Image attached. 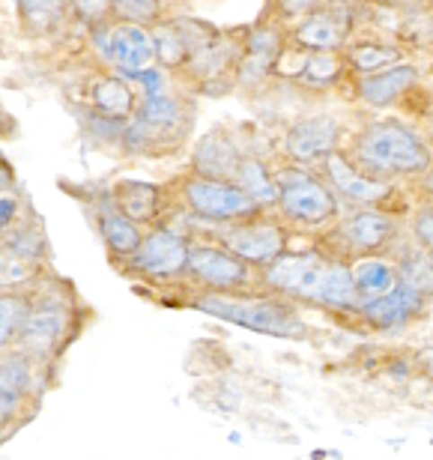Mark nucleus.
<instances>
[{
    "mask_svg": "<svg viewBox=\"0 0 433 460\" xmlns=\"http://www.w3.org/2000/svg\"><path fill=\"white\" fill-rule=\"evenodd\" d=\"M367 173H425L430 168V150L425 141L401 123L367 126L356 144Z\"/></svg>",
    "mask_w": 433,
    "mask_h": 460,
    "instance_id": "obj_1",
    "label": "nucleus"
},
{
    "mask_svg": "<svg viewBox=\"0 0 433 460\" xmlns=\"http://www.w3.org/2000/svg\"><path fill=\"white\" fill-rule=\"evenodd\" d=\"M198 308L207 314H216L230 323H239L252 332L275 335V338H299L305 332L302 320L296 317V311H290L281 302L270 299H227V296H204L198 299Z\"/></svg>",
    "mask_w": 433,
    "mask_h": 460,
    "instance_id": "obj_2",
    "label": "nucleus"
},
{
    "mask_svg": "<svg viewBox=\"0 0 433 460\" xmlns=\"http://www.w3.org/2000/svg\"><path fill=\"white\" fill-rule=\"evenodd\" d=\"M186 200L191 213L207 222H243L252 218L261 204L248 195L243 186L230 180H209V177H195L186 182Z\"/></svg>",
    "mask_w": 433,
    "mask_h": 460,
    "instance_id": "obj_3",
    "label": "nucleus"
},
{
    "mask_svg": "<svg viewBox=\"0 0 433 460\" xmlns=\"http://www.w3.org/2000/svg\"><path fill=\"white\" fill-rule=\"evenodd\" d=\"M182 128H186L182 105L164 90H159V93H146L144 105L137 108V114L126 128V141L135 150H146V146L155 144H173V137H180Z\"/></svg>",
    "mask_w": 433,
    "mask_h": 460,
    "instance_id": "obj_4",
    "label": "nucleus"
},
{
    "mask_svg": "<svg viewBox=\"0 0 433 460\" xmlns=\"http://www.w3.org/2000/svg\"><path fill=\"white\" fill-rule=\"evenodd\" d=\"M278 204L293 222L323 225L335 216V195L305 171H284L278 177Z\"/></svg>",
    "mask_w": 433,
    "mask_h": 460,
    "instance_id": "obj_5",
    "label": "nucleus"
},
{
    "mask_svg": "<svg viewBox=\"0 0 433 460\" xmlns=\"http://www.w3.org/2000/svg\"><path fill=\"white\" fill-rule=\"evenodd\" d=\"M189 254L191 245L186 243V236H180L171 227H159L141 239L137 252L132 254V263L137 272L153 275V279H171V275L189 270Z\"/></svg>",
    "mask_w": 433,
    "mask_h": 460,
    "instance_id": "obj_6",
    "label": "nucleus"
},
{
    "mask_svg": "<svg viewBox=\"0 0 433 460\" xmlns=\"http://www.w3.org/2000/svg\"><path fill=\"white\" fill-rule=\"evenodd\" d=\"M66 326L69 314L63 305H57V302H33L27 308L22 332H18V347L31 358H49L63 341V335H66Z\"/></svg>",
    "mask_w": 433,
    "mask_h": 460,
    "instance_id": "obj_7",
    "label": "nucleus"
},
{
    "mask_svg": "<svg viewBox=\"0 0 433 460\" xmlns=\"http://www.w3.org/2000/svg\"><path fill=\"white\" fill-rule=\"evenodd\" d=\"M102 49H105V58L128 78H137L141 72L150 69V63L155 60L153 33L132 22L117 24L102 40Z\"/></svg>",
    "mask_w": 433,
    "mask_h": 460,
    "instance_id": "obj_8",
    "label": "nucleus"
},
{
    "mask_svg": "<svg viewBox=\"0 0 433 460\" xmlns=\"http://www.w3.org/2000/svg\"><path fill=\"white\" fill-rule=\"evenodd\" d=\"M225 248H230L236 257H243L245 263H261V266H270L275 257L284 254V239L281 227L275 225H263V222H239L234 227L225 230L221 236Z\"/></svg>",
    "mask_w": 433,
    "mask_h": 460,
    "instance_id": "obj_9",
    "label": "nucleus"
},
{
    "mask_svg": "<svg viewBox=\"0 0 433 460\" xmlns=\"http://www.w3.org/2000/svg\"><path fill=\"white\" fill-rule=\"evenodd\" d=\"M326 263L317 254H281L266 266V281L293 296H317Z\"/></svg>",
    "mask_w": 433,
    "mask_h": 460,
    "instance_id": "obj_10",
    "label": "nucleus"
},
{
    "mask_svg": "<svg viewBox=\"0 0 433 460\" xmlns=\"http://www.w3.org/2000/svg\"><path fill=\"white\" fill-rule=\"evenodd\" d=\"M189 270L195 272V279L207 281L209 288L218 290H234L239 284L248 281V266L243 257H236L234 252L213 245H198L189 254Z\"/></svg>",
    "mask_w": 433,
    "mask_h": 460,
    "instance_id": "obj_11",
    "label": "nucleus"
},
{
    "mask_svg": "<svg viewBox=\"0 0 433 460\" xmlns=\"http://www.w3.org/2000/svg\"><path fill=\"white\" fill-rule=\"evenodd\" d=\"M340 126L331 117H308L287 132V153L296 162H326L338 144Z\"/></svg>",
    "mask_w": 433,
    "mask_h": 460,
    "instance_id": "obj_12",
    "label": "nucleus"
},
{
    "mask_svg": "<svg viewBox=\"0 0 433 460\" xmlns=\"http://www.w3.org/2000/svg\"><path fill=\"white\" fill-rule=\"evenodd\" d=\"M419 308H421V293L407 288V284H398L385 296L365 299L362 314L371 326L383 329V332H392V329H401L407 323L412 314H419Z\"/></svg>",
    "mask_w": 433,
    "mask_h": 460,
    "instance_id": "obj_13",
    "label": "nucleus"
},
{
    "mask_svg": "<svg viewBox=\"0 0 433 460\" xmlns=\"http://www.w3.org/2000/svg\"><path fill=\"white\" fill-rule=\"evenodd\" d=\"M326 173L331 180L340 195L356 200V204H380V200L389 195V186L380 180H374L371 173H362L358 168H353L344 155H335L331 153L326 159Z\"/></svg>",
    "mask_w": 433,
    "mask_h": 460,
    "instance_id": "obj_14",
    "label": "nucleus"
},
{
    "mask_svg": "<svg viewBox=\"0 0 433 460\" xmlns=\"http://www.w3.org/2000/svg\"><path fill=\"white\" fill-rule=\"evenodd\" d=\"M349 22L338 9H314L308 18L296 27V42L308 51H338L347 40Z\"/></svg>",
    "mask_w": 433,
    "mask_h": 460,
    "instance_id": "obj_15",
    "label": "nucleus"
},
{
    "mask_svg": "<svg viewBox=\"0 0 433 460\" xmlns=\"http://www.w3.org/2000/svg\"><path fill=\"white\" fill-rule=\"evenodd\" d=\"M27 389H31V356L24 349L4 356L0 362V430L22 410Z\"/></svg>",
    "mask_w": 433,
    "mask_h": 460,
    "instance_id": "obj_16",
    "label": "nucleus"
},
{
    "mask_svg": "<svg viewBox=\"0 0 433 460\" xmlns=\"http://www.w3.org/2000/svg\"><path fill=\"white\" fill-rule=\"evenodd\" d=\"M416 78H419L416 66L394 63V66L383 69V72H374V75H365L362 81H358V96L374 108L394 105L412 84H416Z\"/></svg>",
    "mask_w": 433,
    "mask_h": 460,
    "instance_id": "obj_17",
    "label": "nucleus"
},
{
    "mask_svg": "<svg viewBox=\"0 0 433 460\" xmlns=\"http://www.w3.org/2000/svg\"><path fill=\"white\" fill-rule=\"evenodd\" d=\"M281 58V36L272 27H261L248 36L243 60H239V78L243 81H261L266 72L275 69V63Z\"/></svg>",
    "mask_w": 433,
    "mask_h": 460,
    "instance_id": "obj_18",
    "label": "nucleus"
},
{
    "mask_svg": "<svg viewBox=\"0 0 433 460\" xmlns=\"http://www.w3.org/2000/svg\"><path fill=\"white\" fill-rule=\"evenodd\" d=\"M243 155L236 153V146L221 135H209L198 144L195 150V171L198 177L209 180H236Z\"/></svg>",
    "mask_w": 433,
    "mask_h": 460,
    "instance_id": "obj_19",
    "label": "nucleus"
},
{
    "mask_svg": "<svg viewBox=\"0 0 433 460\" xmlns=\"http://www.w3.org/2000/svg\"><path fill=\"white\" fill-rule=\"evenodd\" d=\"M90 99L96 111L110 119H126L135 111V90L123 78H99L90 90Z\"/></svg>",
    "mask_w": 433,
    "mask_h": 460,
    "instance_id": "obj_20",
    "label": "nucleus"
},
{
    "mask_svg": "<svg viewBox=\"0 0 433 460\" xmlns=\"http://www.w3.org/2000/svg\"><path fill=\"white\" fill-rule=\"evenodd\" d=\"M314 299L323 302V305H329V308H353L356 299H358L353 270H347V266H340V263L326 266Z\"/></svg>",
    "mask_w": 433,
    "mask_h": 460,
    "instance_id": "obj_21",
    "label": "nucleus"
},
{
    "mask_svg": "<svg viewBox=\"0 0 433 460\" xmlns=\"http://www.w3.org/2000/svg\"><path fill=\"white\" fill-rule=\"evenodd\" d=\"M66 6H69V0H18V15H22V24L27 33L45 36V33H54L63 24Z\"/></svg>",
    "mask_w": 433,
    "mask_h": 460,
    "instance_id": "obj_22",
    "label": "nucleus"
},
{
    "mask_svg": "<svg viewBox=\"0 0 433 460\" xmlns=\"http://www.w3.org/2000/svg\"><path fill=\"white\" fill-rule=\"evenodd\" d=\"M99 227H102L105 243L117 257H132L137 252V245H141L137 222L128 218L123 209H105L102 218H99Z\"/></svg>",
    "mask_w": 433,
    "mask_h": 460,
    "instance_id": "obj_23",
    "label": "nucleus"
},
{
    "mask_svg": "<svg viewBox=\"0 0 433 460\" xmlns=\"http://www.w3.org/2000/svg\"><path fill=\"white\" fill-rule=\"evenodd\" d=\"M114 198L117 209H123L135 222H150L159 213V189L153 182H119Z\"/></svg>",
    "mask_w": 433,
    "mask_h": 460,
    "instance_id": "obj_24",
    "label": "nucleus"
},
{
    "mask_svg": "<svg viewBox=\"0 0 433 460\" xmlns=\"http://www.w3.org/2000/svg\"><path fill=\"white\" fill-rule=\"evenodd\" d=\"M344 236L349 245L362 248V252H374V248L389 243L392 222L380 213H358L344 225Z\"/></svg>",
    "mask_w": 433,
    "mask_h": 460,
    "instance_id": "obj_25",
    "label": "nucleus"
},
{
    "mask_svg": "<svg viewBox=\"0 0 433 460\" xmlns=\"http://www.w3.org/2000/svg\"><path fill=\"white\" fill-rule=\"evenodd\" d=\"M353 275H356V288H358V296L362 299L385 296V293L401 284L392 266L383 263V261H362L353 270Z\"/></svg>",
    "mask_w": 433,
    "mask_h": 460,
    "instance_id": "obj_26",
    "label": "nucleus"
},
{
    "mask_svg": "<svg viewBox=\"0 0 433 460\" xmlns=\"http://www.w3.org/2000/svg\"><path fill=\"white\" fill-rule=\"evenodd\" d=\"M347 60L358 75H374V72H383V69L394 66V63L401 60V49H394V45H383V42H365V45L349 49Z\"/></svg>",
    "mask_w": 433,
    "mask_h": 460,
    "instance_id": "obj_27",
    "label": "nucleus"
},
{
    "mask_svg": "<svg viewBox=\"0 0 433 460\" xmlns=\"http://www.w3.org/2000/svg\"><path fill=\"white\" fill-rule=\"evenodd\" d=\"M153 40H155V60H159L162 66L177 69V66H186L189 63V45H186V36H182L177 22L159 24L153 31Z\"/></svg>",
    "mask_w": 433,
    "mask_h": 460,
    "instance_id": "obj_28",
    "label": "nucleus"
},
{
    "mask_svg": "<svg viewBox=\"0 0 433 460\" xmlns=\"http://www.w3.org/2000/svg\"><path fill=\"white\" fill-rule=\"evenodd\" d=\"M236 186H243L257 204H275L278 200V180H272L261 162H243L236 173Z\"/></svg>",
    "mask_w": 433,
    "mask_h": 460,
    "instance_id": "obj_29",
    "label": "nucleus"
},
{
    "mask_svg": "<svg viewBox=\"0 0 433 460\" xmlns=\"http://www.w3.org/2000/svg\"><path fill=\"white\" fill-rule=\"evenodd\" d=\"M27 308H31V302L18 296V293H0V353L13 341H18Z\"/></svg>",
    "mask_w": 433,
    "mask_h": 460,
    "instance_id": "obj_30",
    "label": "nucleus"
},
{
    "mask_svg": "<svg viewBox=\"0 0 433 460\" xmlns=\"http://www.w3.org/2000/svg\"><path fill=\"white\" fill-rule=\"evenodd\" d=\"M401 284H407L421 296H430L433 293V261L425 254H410L401 261Z\"/></svg>",
    "mask_w": 433,
    "mask_h": 460,
    "instance_id": "obj_31",
    "label": "nucleus"
},
{
    "mask_svg": "<svg viewBox=\"0 0 433 460\" xmlns=\"http://www.w3.org/2000/svg\"><path fill=\"white\" fill-rule=\"evenodd\" d=\"M340 69H344V63L335 51H311L302 78L311 81V84H331V81L340 78Z\"/></svg>",
    "mask_w": 433,
    "mask_h": 460,
    "instance_id": "obj_32",
    "label": "nucleus"
},
{
    "mask_svg": "<svg viewBox=\"0 0 433 460\" xmlns=\"http://www.w3.org/2000/svg\"><path fill=\"white\" fill-rule=\"evenodd\" d=\"M33 257H24L4 245L0 252V288H22L33 272Z\"/></svg>",
    "mask_w": 433,
    "mask_h": 460,
    "instance_id": "obj_33",
    "label": "nucleus"
},
{
    "mask_svg": "<svg viewBox=\"0 0 433 460\" xmlns=\"http://www.w3.org/2000/svg\"><path fill=\"white\" fill-rule=\"evenodd\" d=\"M110 13L132 24H153L159 18V0H110Z\"/></svg>",
    "mask_w": 433,
    "mask_h": 460,
    "instance_id": "obj_34",
    "label": "nucleus"
},
{
    "mask_svg": "<svg viewBox=\"0 0 433 460\" xmlns=\"http://www.w3.org/2000/svg\"><path fill=\"white\" fill-rule=\"evenodd\" d=\"M69 6L75 9L84 22H99L110 9V0H69Z\"/></svg>",
    "mask_w": 433,
    "mask_h": 460,
    "instance_id": "obj_35",
    "label": "nucleus"
},
{
    "mask_svg": "<svg viewBox=\"0 0 433 460\" xmlns=\"http://www.w3.org/2000/svg\"><path fill=\"white\" fill-rule=\"evenodd\" d=\"M416 239L428 252H433V207H425L416 216Z\"/></svg>",
    "mask_w": 433,
    "mask_h": 460,
    "instance_id": "obj_36",
    "label": "nucleus"
},
{
    "mask_svg": "<svg viewBox=\"0 0 433 460\" xmlns=\"http://www.w3.org/2000/svg\"><path fill=\"white\" fill-rule=\"evenodd\" d=\"M18 218V200L9 191H0V234H6Z\"/></svg>",
    "mask_w": 433,
    "mask_h": 460,
    "instance_id": "obj_37",
    "label": "nucleus"
},
{
    "mask_svg": "<svg viewBox=\"0 0 433 460\" xmlns=\"http://www.w3.org/2000/svg\"><path fill=\"white\" fill-rule=\"evenodd\" d=\"M278 6L287 15H305V13H314L320 6V0H278Z\"/></svg>",
    "mask_w": 433,
    "mask_h": 460,
    "instance_id": "obj_38",
    "label": "nucleus"
},
{
    "mask_svg": "<svg viewBox=\"0 0 433 460\" xmlns=\"http://www.w3.org/2000/svg\"><path fill=\"white\" fill-rule=\"evenodd\" d=\"M6 182H9V171L0 164V191H6Z\"/></svg>",
    "mask_w": 433,
    "mask_h": 460,
    "instance_id": "obj_39",
    "label": "nucleus"
},
{
    "mask_svg": "<svg viewBox=\"0 0 433 460\" xmlns=\"http://www.w3.org/2000/svg\"><path fill=\"white\" fill-rule=\"evenodd\" d=\"M421 358H425V365H428V371L433 374V349H428V353H425V356H421Z\"/></svg>",
    "mask_w": 433,
    "mask_h": 460,
    "instance_id": "obj_40",
    "label": "nucleus"
},
{
    "mask_svg": "<svg viewBox=\"0 0 433 460\" xmlns=\"http://www.w3.org/2000/svg\"><path fill=\"white\" fill-rule=\"evenodd\" d=\"M428 191H433V171L428 173Z\"/></svg>",
    "mask_w": 433,
    "mask_h": 460,
    "instance_id": "obj_41",
    "label": "nucleus"
},
{
    "mask_svg": "<svg viewBox=\"0 0 433 460\" xmlns=\"http://www.w3.org/2000/svg\"><path fill=\"white\" fill-rule=\"evenodd\" d=\"M428 119H430V123H433V105H430V111H428Z\"/></svg>",
    "mask_w": 433,
    "mask_h": 460,
    "instance_id": "obj_42",
    "label": "nucleus"
}]
</instances>
